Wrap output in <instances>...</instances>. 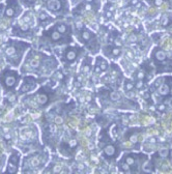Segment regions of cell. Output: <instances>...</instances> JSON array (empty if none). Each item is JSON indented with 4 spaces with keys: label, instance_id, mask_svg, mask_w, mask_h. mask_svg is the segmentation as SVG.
Listing matches in <instances>:
<instances>
[{
    "label": "cell",
    "instance_id": "cell-1",
    "mask_svg": "<svg viewBox=\"0 0 172 174\" xmlns=\"http://www.w3.org/2000/svg\"><path fill=\"white\" fill-rule=\"evenodd\" d=\"M18 162H19V156L17 155V153L14 154V155H11L10 159H9V161H8V164H7V170H6V172H9V173L17 172Z\"/></svg>",
    "mask_w": 172,
    "mask_h": 174
},
{
    "label": "cell",
    "instance_id": "cell-2",
    "mask_svg": "<svg viewBox=\"0 0 172 174\" xmlns=\"http://www.w3.org/2000/svg\"><path fill=\"white\" fill-rule=\"evenodd\" d=\"M47 7L49 10L57 12L61 9L62 7V3L60 0H47Z\"/></svg>",
    "mask_w": 172,
    "mask_h": 174
},
{
    "label": "cell",
    "instance_id": "cell-3",
    "mask_svg": "<svg viewBox=\"0 0 172 174\" xmlns=\"http://www.w3.org/2000/svg\"><path fill=\"white\" fill-rule=\"evenodd\" d=\"M16 84V75L15 73L4 74V85L7 87H12Z\"/></svg>",
    "mask_w": 172,
    "mask_h": 174
},
{
    "label": "cell",
    "instance_id": "cell-4",
    "mask_svg": "<svg viewBox=\"0 0 172 174\" xmlns=\"http://www.w3.org/2000/svg\"><path fill=\"white\" fill-rule=\"evenodd\" d=\"M158 91H159L160 96H167V94H169V92H170V86L166 83H163L158 88Z\"/></svg>",
    "mask_w": 172,
    "mask_h": 174
},
{
    "label": "cell",
    "instance_id": "cell-5",
    "mask_svg": "<svg viewBox=\"0 0 172 174\" xmlns=\"http://www.w3.org/2000/svg\"><path fill=\"white\" fill-rule=\"evenodd\" d=\"M76 57H77V52H76L74 49L69 50V51L67 52V54H65V58H67L68 61H70V62L74 61V60L76 59Z\"/></svg>",
    "mask_w": 172,
    "mask_h": 174
},
{
    "label": "cell",
    "instance_id": "cell-6",
    "mask_svg": "<svg viewBox=\"0 0 172 174\" xmlns=\"http://www.w3.org/2000/svg\"><path fill=\"white\" fill-rule=\"evenodd\" d=\"M104 151L108 156H113L115 154V152H116V149H115V147L113 145H108V146H106L104 148Z\"/></svg>",
    "mask_w": 172,
    "mask_h": 174
},
{
    "label": "cell",
    "instance_id": "cell-7",
    "mask_svg": "<svg viewBox=\"0 0 172 174\" xmlns=\"http://www.w3.org/2000/svg\"><path fill=\"white\" fill-rule=\"evenodd\" d=\"M154 57L158 61H165L166 60V53L163 50H158L154 53Z\"/></svg>",
    "mask_w": 172,
    "mask_h": 174
},
{
    "label": "cell",
    "instance_id": "cell-8",
    "mask_svg": "<svg viewBox=\"0 0 172 174\" xmlns=\"http://www.w3.org/2000/svg\"><path fill=\"white\" fill-rule=\"evenodd\" d=\"M39 65V57L38 56H33L30 58V66L33 68V69H36L38 68Z\"/></svg>",
    "mask_w": 172,
    "mask_h": 174
},
{
    "label": "cell",
    "instance_id": "cell-9",
    "mask_svg": "<svg viewBox=\"0 0 172 174\" xmlns=\"http://www.w3.org/2000/svg\"><path fill=\"white\" fill-rule=\"evenodd\" d=\"M56 29H57L58 32H59V33H61V34L67 33V31H68V27H67V25H65V24H63V23H58V24L56 25Z\"/></svg>",
    "mask_w": 172,
    "mask_h": 174
},
{
    "label": "cell",
    "instance_id": "cell-10",
    "mask_svg": "<svg viewBox=\"0 0 172 174\" xmlns=\"http://www.w3.org/2000/svg\"><path fill=\"white\" fill-rule=\"evenodd\" d=\"M50 36H51V38L53 41H60L62 38L61 33H59L57 30H52L51 32H50Z\"/></svg>",
    "mask_w": 172,
    "mask_h": 174
},
{
    "label": "cell",
    "instance_id": "cell-11",
    "mask_svg": "<svg viewBox=\"0 0 172 174\" xmlns=\"http://www.w3.org/2000/svg\"><path fill=\"white\" fill-rule=\"evenodd\" d=\"M134 87H135V85H134V83H133L132 81L127 80L126 82H124V90H126L127 92L132 91V90L134 89Z\"/></svg>",
    "mask_w": 172,
    "mask_h": 174
},
{
    "label": "cell",
    "instance_id": "cell-12",
    "mask_svg": "<svg viewBox=\"0 0 172 174\" xmlns=\"http://www.w3.org/2000/svg\"><path fill=\"white\" fill-rule=\"evenodd\" d=\"M124 162H126L128 165H130V167H132L133 165H135V157L131 154L126 155L124 156Z\"/></svg>",
    "mask_w": 172,
    "mask_h": 174
},
{
    "label": "cell",
    "instance_id": "cell-13",
    "mask_svg": "<svg viewBox=\"0 0 172 174\" xmlns=\"http://www.w3.org/2000/svg\"><path fill=\"white\" fill-rule=\"evenodd\" d=\"M37 102L41 105H45L47 102H48V97H47L46 94H39L38 98H37Z\"/></svg>",
    "mask_w": 172,
    "mask_h": 174
},
{
    "label": "cell",
    "instance_id": "cell-14",
    "mask_svg": "<svg viewBox=\"0 0 172 174\" xmlns=\"http://www.w3.org/2000/svg\"><path fill=\"white\" fill-rule=\"evenodd\" d=\"M5 54L7 55V56H9V57H11L12 55H15L16 54V48L15 47H7V48L5 49Z\"/></svg>",
    "mask_w": 172,
    "mask_h": 174
},
{
    "label": "cell",
    "instance_id": "cell-15",
    "mask_svg": "<svg viewBox=\"0 0 172 174\" xmlns=\"http://www.w3.org/2000/svg\"><path fill=\"white\" fill-rule=\"evenodd\" d=\"M14 14H15V9H14V7L12 6H10V5H8L7 7H6V9H5V15L7 16V17H12L14 16Z\"/></svg>",
    "mask_w": 172,
    "mask_h": 174
},
{
    "label": "cell",
    "instance_id": "cell-16",
    "mask_svg": "<svg viewBox=\"0 0 172 174\" xmlns=\"http://www.w3.org/2000/svg\"><path fill=\"white\" fill-rule=\"evenodd\" d=\"M81 35H82V38H83L84 41H88V39H90V38H91V33L89 32L88 30H84V31H82Z\"/></svg>",
    "mask_w": 172,
    "mask_h": 174
},
{
    "label": "cell",
    "instance_id": "cell-17",
    "mask_svg": "<svg viewBox=\"0 0 172 174\" xmlns=\"http://www.w3.org/2000/svg\"><path fill=\"white\" fill-rule=\"evenodd\" d=\"M110 99H111L112 101L116 102V101H118V100L120 99V94H119L118 92H116V91H113V92L110 93Z\"/></svg>",
    "mask_w": 172,
    "mask_h": 174
},
{
    "label": "cell",
    "instance_id": "cell-18",
    "mask_svg": "<svg viewBox=\"0 0 172 174\" xmlns=\"http://www.w3.org/2000/svg\"><path fill=\"white\" fill-rule=\"evenodd\" d=\"M168 24H169V17L168 16H163L162 20H161V25L163 27H166V26H168Z\"/></svg>",
    "mask_w": 172,
    "mask_h": 174
},
{
    "label": "cell",
    "instance_id": "cell-19",
    "mask_svg": "<svg viewBox=\"0 0 172 174\" xmlns=\"http://www.w3.org/2000/svg\"><path fill=\"white\" fill-rule=\"evenodd\" d=\"M159 154H160L161 157H166V156L169 154V150H168L167 148H162V149H160Z\"/></svg>",
    "mask_w": 172,
    "mask_h": 174
},
{
    "label": "cell",
    "instance_id": "cell-20",
    "mask_svg": "<svg viewBox=\"0 0 172 174\" xmlns=\"http://www.w3.org/2000/svg\"><path fill=\"white\" fill-rule=\"evenodd\" d=\"M144 77H145V73H144L143 71L138 72V73H137V75H136V78L138 79V80H143Z\"/></svg>",
    "mask_w": 172,
    "mask_h": 174
},
{
    "label": "cell",
    "instance_id": "cell-21",
    "mask_svg": "<svg viewBox=\"0 0 172 174\" xmlns=\"http://www.w3.org/2000/svg\"><path fill=\"white\" fill-rule=\"evenodd\" d=\"M99 66L101 68L102 71H106V70L108 69V64H107V62H106L105 60H101V63H100Z\"/></svg>",
    "mask_w": 172,
    "mask_h": 174
},
{
    "label": "cell",
    "instance_id": "cell-22",
    "mask_svg": "<svg viewBox=\"0 0 172 174\" xmlns=\"http://www.w3.org/2000/svg\"><path fill=\"white\" fill-rule=\"evenodd\" d=\"M120 168H121L122 171H126V172H129V171H130V165H128L126 162H124L123 164H121Z\"/></svg>",
    "mask_w": 172,
    "mask_h": 174
},
{
    "label": "cell",
    "instance_id": "cell-23",
    "mask_svg": "<svg viewBox=\"0 0 172 174\" xmlns=\"http://www.w3.org/2000/svg\"><path fill=\"white\" fill-rule=\"evenodd\" d=\"M143 86H144V82H143L142 80H139V81L136 83V85H135V87H136L137 89H141Z\"/></svg>",
    "mask_w": 172,
    "mask_h": 174
},
{
    "label": "cell",
    "instance_id": "cell-24",
    "mask_svg": "<svg viewBox=\"0 0 172 174\" xmlns=\"http://www.w3.org/2000/svg\"><path fill=\"white\" fill-rule=\"evenodd\" d=\"M120 53H121V50L119 48H113L112 49V54L114 56H118V55H120Z\"/></svg>",
    "mask_w": 172,
    "mask_h": 174
},
{
    "label": "cell",
    "instance_id": "cell-25",
    "mask_svg": "<svg viewBox=\"0 0 172 174\" xmlns=\"http://www.w3.org/2000/svg\"><path fill=\"white\" fill-rule=\"evenodd\" d=\"M162 82H163V80H162V79L160 78V79H158V80H157V81H155V82H154L153 86H154L155 88H159V87H160V86H161V85L163 84Z\"/></svg>",
    "mask_w": 172,
    "mask_h": 174
},
{
    "label": "cell",
    "instance_id": "cell-26",
    "mask_svg": "<svg viewBox=\"0 0 172 174\" xmlns=\"http://www.w3.org/2000/svg\"><path fill=\"white\" fill-rule=\"evenodd\" d=\"M48 19V16H47V14L45 12H41L39 14V20L41 21H44V20H47Z\"/></svg>",
    "mask_w": 172,
    "mask_h": 174
},
{
    "label": "cell",
    "instance_id": "cell-27",
    "mask_svg": "<svg viewBox=\"0 0 172 174\" xmlns=\"http://www.w3.org/2000/svg\"><path fill=\"white\" fill-rule=\"evenodd\" d=\"M39 164V161H38V159H34L33 161H31V165H32L33 167H35V166H37Z\"/></svg>",
    "mask_w": 172,
    "mask_h": 174
},
{
    "label": "cell",
    "instance_id": "cell-28",
    "mask_svg": "<svg viewBox=\"0 0 172 174\" xmlns=\"http://www.w3.org/2000/svg\"><path fill=\"white\" fill-rule=\"evenodd\" d=\"M136 35L135 34H132L130 37H129V42H131V43H134V42H136Z\"/></svg>",
    "mask_w": 172,
    "mask_h": 174
},
{
    "label": "cell",
    "instance_id": "cell-29",
    "mask_svg": "<svg viewBox=\"0 0 172 174\" xmlns=\"http://www.w3.org/2000/svg\"><path fill=\"white\" fill-rule=\"evenodd\" d=\"M62 121H63V120H62V118H61L60 116H57V117L55 118V122H56V123H58V124L62 123Z\"/></svg>",
    "mask_w": 172,
    "mask_h": 174
},
{
    "label": "cell",
    "instance_id": "cell-30",
    "mask_svg": "<svg viewBox=\"0 0 172 174\" xmlns=\"http://www.w3.org/2000/svg\"><path fill=\"white\" fill-rule=\"evenodd\" d=\"M165 108H166V107H165V105H163V104L158 106V110H159V111H162V112L165 111Z\"/></svg>",
    "mask_w": 172,
    "mask_h": 174
},
{
    "label": "cell",
    "instance_id": "cell-31",
    "mask_svg": "<svg viewBox=\"0 0 172 174\" xmlns=\"http://www.w3.org/2000/svg\"><path fill=\"white\" fill-rule=\"evenodd\" d=\"M28 28H29V26H28L27 24H22V25H21V29H22L23 31H26V30H28Z\"/></svg>",
    "mask_w": 172,
    "mask_h": 174
},
{
    "label": "cell",
    "instance_id": "cell-32",
    "mask_svg": "<svg viewBox=\"0 0 172 174\" xmlns=\"http://www.w3.org/2000/svg\"><path fill=\"white\" fill-rule=\"evenodd\" d=\"M76 145H77V141H76V140H71V141H70V146L74 147V146H76Z\"/></svg>",
    "mask_w": 172,
    "mask_h": 174
},
{
    "label": "cell",
    "instance_id": "cell-33",
    "mask_svg": "<svg viewBox=\"0 0 172 174\" xmlns=\"http://www.w3.org/2000/svg\"><path fill=\"white\" fill-rule=\"evenodd\" d=\"M153 2L155 5H161L163 3V0H153Z\"/></svg>",
    "mask_w": 172,
    "mask_h": 174
},
{
    "label": "cell",
    "instance_id": "cell-34",
    "mask_svg": "<svg viewBox=\"0 0 172 174\" xmlns=\"http://www.w3.org/2000/svg\"><path fill=\"white\" fill-rule=\"evenodd\" d=\"M138 3H139V0H132V1H131V4L132 5H136Z\"/></svg>",
    "mask_w": 172,
    "mask_h": 174
},
{
    "label": "cell",
    "instance_id": "cell-35",
    "mask_svg": "<svg viewBox=\"0 0 172 174\" xmlns=\"http://www.w3.org/2000/svg\"><path fill=\"white\" fill-rule=\"evenodd\" d=\"M95 71H96V73H101V72H102V70H101V68H100L99 65L96 66V70H95Z\"/></svg>",
    "mask_w": 172,
    "mask_h": 174
},
{
    "label": "cell",
    "instance_id": "cell-36",
    "mask_svg": "<svg viewBox=\"0 0 172 174\" xmlns=\"http://www.w3.org/2000/svg\"><path fill=\"white\" fill-rule=\"evenodd\" d=\"M60 167H61V166H56V167L54 168V170H53V171H54V172H58V171L60 170Z\"/></svg>",
    "mask_w": 172,
    "mask_h": 174
},
{
    "label": "cell",
    "instance_id": "cell-37",
    "mask_svg": "<svg viewBox=\"0 0 172 174\" xmlns=\"http://www.w3.org/2000/svg\"><path fill=\"white\" fill-rule=\"evenodd\" d=\"M56 75H57V76H56V77H57V78H58V79H61V78H62V74H61V73H57V74H56Z\"/></svg>",
    "mask_w": 172,
    "mask_h": 174
},
{
    "label": "cell",
    "instance_id": "cell-38",
    "mask_svg": "<svg viewBox=\"0 0 172 174\" xmlns=\"http://www.w3.org/2000/svg\"><path fill=\"white\" fill-rule=\"evenodd\" d=\"M27 1H30V2H32V1H33V0H27Z\"/></svg>",
    "mask_w": 172,
    "mask_h": 174
},
{
    "label": "cell",
    "instance_id": "cell-39",
    "mask_svg": "<svg viewBox=\"0 0 172 174\" xmlns=\"http://www.w3.org/2000/svg\"><path fill=\"white\" fill-rule=\"evenodd\" d=\"M2 114V111H1V110H0V115H1Z\"/></svg>",
    "mask_w": 172,
    "mask_h": 174
}]
</instances>
